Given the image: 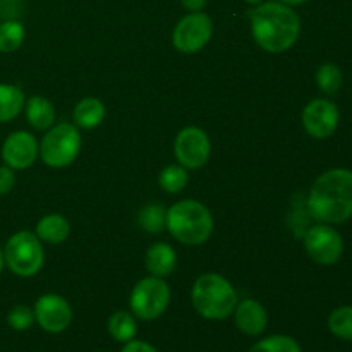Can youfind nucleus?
Listing matches in <instances>:
<instances>
[{
  "mask_svg": "<svg viewBox=\"0 0 352 352\" xmlns=\"http://www.w3.org/2000/svg\"><path fill=\"white\" fill-rule=\"evenodd\" d=\"M308 212L318 223H344L352 219V170L332 168L313 182Z\"/></svg>",
  "mask_w": 352,
  "mask_h": 352,
  "instance_id": "obj_1",
  "label": "nucleus"
},
{
  "mask_svg": "<svg viewBox=\"0 0 352 352\" xmlns=\"http://www.w3.org/2000/svg\"><path fill=\"white\" fill-rule=\"evenodd\" d=\"M251 30L254 41L270 54L289 50L301 33L298 12L282 2H267L251 12Z\"/></svg>",
  "mask_w": 352,
  "mask_h": 352,
  "instance_id": "obj_2",
  "label": "nucleus"
},
{
  "mask_svg": "<svg viewBox=\"0 0 352 352\" xmlns=\"http://www.w3.org/2000/svg\"><path fill=\"white\" fill-rule=\"evenodd\" d=\"M168 232L175 241L188 246H199L212 236L213 217L203 203L182 199L170 206L165 217Z\"/></svg>",
  "mask_w": 352,
  "mask_h": 352,
  "instance_id": "obj_3",
  "label": "nucleus"
},
{
  "mask_svg": "<svg viewBox=\"0 0 352 352\" xmlns=\"http://www.w3.org/2000/svg\"><path fill=\"white\" fill-rule=\"evenodd\" d=\"M192 306L206 320H226L237 306V292L226 277L205 274L195 282L191 291Z\"/></svg>",
  "mask_w": 352,
  "mask_h": 352,
  "instance_id": "obj_4",
  "label": "nucleus"
},
{
  "mask_svg": "<svg viewBox=\"0 0 352 352\" xmlns=\"http://www.w3.org/2000/svg\"><path fill=\"white\" fill-rule=\"evenodd\" d=\"M45 253L40 237L30 230H19L9 237L3 248L6 267L17 277H33L43 267Z\"/></svg>",
  "mask_w": 352,
  "mask_h": 352,
  "instance_id": "obj_5",
  "label": "nucleus"
},
{
  "mask_svg": "<svg viewBox=\"0 0 352 352\" xmlns=\"http://www.w3.org/2000/svg\"><path fill=\"white\" fill-rule=\"evenodd\" d=\"M81 134L72 124L62 122L50 127L40 143V157L48 167L62 168L71 165L79 155Z\"/></svg>",
  "mask_w": 352,
  "mask_h": 352,
  "instance_id": "obj_6",
  "label": "nucleus"
},
{
  "mask_svg": "<svg viewBox=\"0 0 352 352\" xmlns=\"http://www.w3.org/2000/svg\"><path fill=\"white\" fill-rule=\"evenodd\" d=\"M170 302V289L160 277H146L134 285L129 298L131 311L136 318L151 322L160 318Z\"/></svg>",
  "mask_w": 352,
  "mask_h": 352,
  "instance_id": "obj_7",
  "label": "nucleus"
},
{
  "mask_svg": "<svg viewBox=\"0 0 352 352\" xmlns=\"http://www.w3.org/2000/svg\"><path fill=\"white\" fill-rule=\"evenodd\" d=\"M305 250L315 263L336 265L344 254V239L329 223H316L305 234Z\"/></svg>",
  "mask_w": 352,
  "mask_h": 352,
  "instance_id": "obj_8",
  "label": "nucleus"
},
{
  "mask_svg": "<svg viewBox=\"0 0 352 352\" xmlns=\"http://www.w3.org/2000/svg\"><path fill=\"white\" fill-rule=\"evenodd\" d=\"M212 33V19L205 12H192L175 24L172 43L182 54H196L208 43Z\"/></svg>",
  "mask_w": 352,
  "mask_h": 352,
  "instance_id": "obj_9",
  "label": "nucleus"
},
{
  "mask_svg": "<svg viewBox=\"0 0 352 352\" xmlns=\"http://www.w3.org/2000/svg\"><path fill=\"white\" fill-rule=\"evenodd\" d=\"M210 140L199 127H186L177 134L174 143V153L179 165L189 170L201 168L210 158Z\"/></svg>",
  "mask_w": 352,
  "mask_h": 352,
  "instance_id": "obj_10",
  "label": "nucleus"
},
{
  "mask_svg": "<svg viewBox=\"0 0 352 352\" xmlns=\"http://www.w3.org/2000/svg\"><path fill=\"white\" fill-rule=\"evenodd\" d=\"M340 113L336 103L329 98H315L302 110V126L315 140H327L337 131Z\"/></svg>",
  "mask_w": 352,
  "mask_h": 352,
  "instance_id": "obj_11",
  "label": "nucleus"
},
{
  "mask_svg": "<svg viewBox=\"0 0 352 352\" xmlns=\"http://www.w3.org/2000/svg\"><path fill=\"white\" fill-rule=\"evenodd\" d=\"M34 322L48 333H60L72 322L69 302L58 294H45L34 302Z\"/></svg>",
  "mask_w": 352,
  "mask_h": 352,
  "instance_id": "obj_12",
  "label": "nucleus"
},
{
  "mask_svg": "<svg viewBox=\"0 0 352 352\" xmlns=\"http://www.w3.org/2000/svg\"><path fill=\"white\" fill-rule=\"evenodd\" d=\"M40 146L33 134L16 131L6 138L2 144V160L12 170H24L36 162Z\"/></svg>",
  "mask_w": 352,
  "mask_h": 352,
  "instance_id": "obj_13",
  "label": "nucleus"
},
{
  "mask_svg": "<svg viewBox=\"0 0 352 352\" xmlns=\"http://www.w3.org/2000/svg\"><path fill=\"white\" fill-rule=\"evenodd\" d=\"M234 318H236V325L244 336L256 337L261 336L267 329L268 316L263 306L254 299H244V301L237 302L236 309H234Z\"/></svg>",
  "mask_w": 352,
  "mask_h": 352,
  "instance_id": "obj_14",
  "label": "nucleus"
},
{
  "mask_svg": "<svg viewBox=\"0 0 352 352\" xmlns=\"http://www.w3.org/2000/svg\"><path fill=\"white\" fill-rule=\"evenodd\" d=\"M177 265L175 250L167 243H155L146 253V268L153 277H167Z\"/></svg>",
  "mask_w": 352,
  "mask_h": 352,
  "instance_id": "obj_15",
  "label": "nucleus"
},
{
  "mask_svg": "<svg viewBox=\"0 0 352 352\" xmlns=\"http://www.w3.org/2000/svg\"><path fill=\"white\" fill-rule=\"evenodd\" d=\"M26 119L34 129H50L55 122L54 105L43 96H31L26 102Z\"/></svg>",
  "mask_w": 352,
  "mask_h": 352,
  "instance_id": "obj_16",
  "label": "nucleus"
},
{
  "mask_svg": "<svg viewBox=\"0 0 352 352\" xmlns=\"http://www.w3.org/2000/svg\"><path fill=\"white\" fill-rule=\"evenodd\" d=\"M69 222L65 220V217L58 215V213H50V215H45L40 222L36 223V236L40 237V241L50 244H58L62 241L67 239L69 236Z\"/></svg>",
  "mask_w": 352,
  "mask_h": 352,
  "instance_id": "obj_17",
  "label": "nucleus"
},
{
  "mask_svg": "<svg viewBox=\"0 0 352 352\" xmlns=\"http://www.w3.org/2000/svg\"><path fill=\"white\" fill-rule=\"evenodd\" d=\"M105 113V105L98 98H85L76 105L72 117H74L76 126H79L81 129H93L102 124Z\"/></svg>",
  "mask_w": 352,
  "mask_h": 352,
  "instance_id": "obj_18",
  "label": "nucleus"
},
{
  "mask_svg": "<svg viewBox=\"0 0 352 352\" xmlns=\"http://www.w3.org/2000/svg\"><path fill=\"white\" fill-rule=\"evenodd\" d=\"M24 107V93L14 85L0 82V122H10Z\"/></svg>",
  "mask_w": 352,
  "mask_h": 352,
  "instance_id": "obj_19",
  "label": "nucleus"
},
{
  "mask_svg": "<svg viewBox=\"0 0 352 352\" xmlns=\"http://www.w3.org/2000/svg\"><path fill=\"white\" fill-rule=\"evenodd\" d=\"M109 333L112 336L113 340L117 342H129L136 337L138 333V323H136V316L131 315L127 311H116L112 316L109 318Z\"/></svg>",
  "mask_w": 352,
  "mask_h": 352,
  "instance_id": "obj_20",
  "label": "nucleus"
},
{
  "mask_svg": "<svg viewBox=\"0 0 352 352\" xmlns=\"http://www.w3.org/2000/svg\"><path fill=\"white\" fill-rule=\"evenodd\" d=\"M344 76L342 71L333 62H325L316 71V86L327 95H337L339 89L342 88Z\"/></svg>",
  "mask_w": 352,
  "mask_h": 352,
  "instance_id": "obj_21",
  "label": "nucleus"
},
{
  "mask_svg": "<svg viewBox=\"0 0 352 352\" xmlns=\"http://www.w3.org/2000/svg\"><path fill=\"white\" fill-rule=\"evenodd\" d=\"M24 26L19 21H3L0 24V52L2 54H12L23 45L24 41Z\"/></svg>",
  "mask_w": 352,
  "mask_h": 352,
  "instance_id": "obj_22",
  "label": "nucleus"
},
{
  "mask_svg": "<svg viewBox=\"0 0 352 352\" xmlns=\"http://www.w3.org/2000/svg\"><path fill=\"white\" fill-rule=\"evenodd\" d=\"M329 330L342 340H352V306L336 308L329 316Z\"/></svg>",
  "mask_w": 352,
  "mask_h": 352,
  "instance_id": "obj_23",
  "label": "nucleus"
},
{
  "mask_svg": "<svg viewBox=\"0 0 352 352\" xmlns=\"http://www.w3.org/2000/svg\"><path fill=\"white\" fill-rule=\"evenodd\" d=\"M188 170L182 165H168V167H165L160 172V177H158L162 189H165L167 192H172V195L181 192L188 186Z\"/></svg>",
  "mask_w": 352,
  "mask_h": 352,
  "instance_id": "obj_24",
  "label": "nucleus"
},
{
  "mask_svg": "<svg viewBox=\"0 0 352 352\" xmlns=\"http://www.w3.org/2000/svg\"><path fill=\"white\" fill-rule=\"evenodd\" d=\"M248 352H302L296 339L289 336H272L254 344Z\"/></svg>",
  "mask_w": 352,
  "mask_h": 352,
  "instance_id": "obj_25",
  "label": "nucleus"
},
{
  "mask_svg": "<svg viewBox=\"0 0 352 352\" xmlns=\"http://www.w3.org/2000/svg\"><path fill=\"white\" fill-rule=\"evenodd\" d=\"M165 217H167V212H165L162 206L148 205L140 212L138 222H140V226L143 227L146 232L158 234L162 229H164Z\"/></svg>",
  "mask_w": 352,
  "mask_h": 352,
  "instance_id": "obj_26",
  "label": "nucleus"
},
{
  "mask_svg": "<svg viewBox=\"0 0 352 352\" xmlns=\"http://www.w3.org/2000/svg\"><path fill=\"white\" fill-rule=\"evenodd\" d=\"M34 323V313L33 309L28 308L24 305L14 306L12 309L7 315V325L10 329L17 330V332H24V330H30Z\"/></svg>",
  "mask_w": 352,
  "mask_h": 352,
  "instance_id": "obj_27",
  "label": "nucleus"
},
{
  "mask_svg": "<svg viewBox=\"0 0 352 352\" xmlns=\"http://www.w3.org/2000/svg\"><path fill=\"white\" fill-rule=\"evenodd\" d=\"M16 184V175H14V170L7 165H2L0 167V196L10 192V189Z\"/></svg>",
  "mask_w": 352,
  "mask_h": 352,
  "instance_id": "obj_28",
  "label": "nucleus"
},
{
  "mask_svg": "<svg viewBox=\"0 0 352 352\" xmlns=\"http://www.w3.org/2000/svg\"><path fill=\"white\" fill-rule=\"evenodd\" d=\"M120 352H160L157 349L155 346H151V344L144 342V340H129V342H126V346L122 347V351Z\"/></svg>",
  "mask_w": 352,
  "mask_h": 352,
  "instance_id": "obj_29",
  "label": "nucleus"
},
{
  "mask_svg": "<svg viewBox=\"0 0 352 352\" xmlns=\"http://www.w3.org/2000/svg\"><path fill=\"white\" fill-rule=\"evenodd\" d=\"M181 2L186 9L192 10V12H199L206 6V0H181Z\"/></svg>",
  "mask_w": 352,
  "mask_h": 352,
  "instance_id": "obj_30",
  "label": "nucleus"
},
{
  "mask_svg": "<svg viewBox=\"0 0 352 352\" xmlns=\"http://www.w3.org/2000/svg\"><path fill=\"white\" fill-rule=\"evenodd\" d=\"M280 2L285 3V6H301V3L309 2V0H280Z\"/></svg>",
  "mask_w": 352,
  "mask_h": 352,
  "instance_id": "obj_31",
  "label": "nucleus"
},
{
  "mask_svg": "<svg viewBox=\"0 0 352 352\" xmlns=\"http://www.w3.org/2000/svg\"><path fill=\"white\" fill-rule=\"evenodd\" d=\"M3 267H6V261H3V250L2 246H0V274H2Z\"/></svg>",
  "mask_w": 352,
  "mask_h": 352,
  "instance_id": "obj_32",
  "label": "nucleus"
},
{
  "mask_svg": "<svg viewBox=\"0 0 352 352\" xmlns=\"http://www.w3.org/2000/svg\"><path fill=\"white\" fill-rule=\"evenodd\" d=\"M248 3H253V6H258V3H261L263 2V0H246Z\"/></svg>",
  "mask_w": 352,
  "mask_h": 352,
  "instance_id": "obj_33",
  "label": "nucleus"
},
{
  "mask_svg": "<svg viewBox=\"0 0 352 352\" xmlns=\"http://www.w3.org/2000/svg\"><path fill=\"white\" fill-rule=\"evenodd\" d=\"M10 2H19V0H10Z\"/></svg>",
  "mask_w": 352,
  "mask_h": 352,
  "instance_id": "obj_34",
  "label": "nucleus"
}]
</instances>
